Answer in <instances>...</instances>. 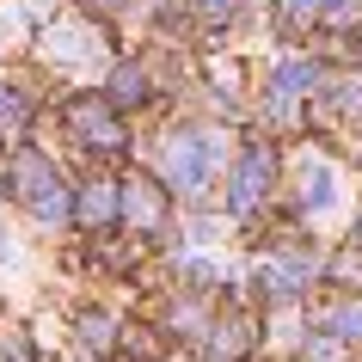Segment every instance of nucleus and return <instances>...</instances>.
<instances>
[{"label":"nucleus","instance_id":"9b49d317","mask_svg":"<svg viewBox=\"0 0 362 362\" xmlns=\"http://www.w3.org/2000/svg\"><path fill=\"white\" fill-rule=\"evenodd\" d=\"M86 344H93V350H98V344H111V320H86Z\"/></svg>","mask_w":362,"mask_h":362},{"label":"nucleus","instance_id":"1a4fd4ad","mask_svg":"<svg viewBox=\"0 0 362 362\" xmlns=\"http://www.w3.org/2000/svg\"><path fill=\"white\" fill-rule=\"evenodd\" d=\"M25 117V98L19 93H0V123H19Z\"/></svg>","mask_w":362,"mask_h":362},{"label":"nucleus","instance_id":"6e6552de","mask_svg":"<svg viewBox=\"0 0 362 362\" xmlns=\"http://www.w3.org/2000/svg\"><path fill=\"white\" fill-rule=\"evenodd\" d=\"M80 215H86V221H105V215H117V185H86V197H80Z\"/></svg>","mask_w":362,"mask_h":362},{"label":"nucleus","instance_id":"4468645a","mask_svg":"<svg viewBox=\"0 0 362 362\" xmlns=\"http://www.w3.org/2000/svg\"><path fill=\"white\" fill-rule=\"evenodd\" d=\"M0 264H13V233H6V221H0Z\"/></svg>","mask_w":362,"mask_h":362},{"label":"nucleus","instance_id":"2eb2a0df","mask_svg":"<svg viewBox=\"0 0 362 362\" xmlns=\"http://www.w3.org/2000/svg\"><path fill=\"white\" fill-rule=\"evenodd\" d=\"M93 6H117V0H93Z\"/></svg>","mask_w":362,"mask_h":362},{"label":"nucleus","instance_id":"0eeeda50","mask_svg":"<svg viewBox=\"0 0 362 362\" xmlns=\"http://www.w3.org/2000/svg\"><path fill=\"white\" fill-rule=\"evenodd\" d=\"M270 86H276V98H295V93H307V86H313V68H307V62H283Z\"/></svg>","mask_w":362,"mask_h":362},{"label":"nucleus","instance_id":"20e7f679","mask_svg":"<svg viewBox=\"0 0 362 362\" xmlns=\"http://www.w3.org/2000/svg\"><path fill=\"white\" fill-rule=\"evenodd\" d=\"M74 129L86 135V148H111L117 141V123L105 117V105H74Z\"/></svg>","mask_w":362,"mask_h":362},{"label":"nucleus","instance_id":"7ed1b4c3","mask_svg":"<svg viewBox=\"0 0 362 362\" xmlns=\"http://www.w3.org/2000/svg\"><path fill=\"white\" fill-rule=\"evenodd\" d=\"M264 191H270V153L252 148L246 160H240V178H233V209H252Z\"/></svg>","mask_w":362,"mask_h":362},{"label":"nucleus","instance_id":"423d86ee","mask_svg":"<svg viewBox=\"0 0 362 362\" xmlns=\"http://www.w3.org/2000/svg\"><path fill=\"white\" fill-rule=\"evenodd\" d=\"M31 209H37L43 221H62V209H68V191H62V178H56V172H49L37 191H31Z\"/></svg>","mask_w":362,"mask_h":362},{"label":"nucleus","instance_id":"ddd939ff","mask_svg":"<svg viewBox=\"0 0 362 362\" xmlns=\"http://www.w3.org/2000/svg\"><path fill=\"white\" fill-rule=\"evenodd\" d=\"M197 13H203V19H228L233 0H197Z\"/></svg>","mask_w":362,"mask_h":362},{"label":"nucleus","instance_id":"f8f14e48","mask_svg":"<svg viewBox=\"0 0 362 362\" xmlns=\"http://www.w3.org/2000/svg\"><path fill=\"white\" fill-rule=\"evenodd\" d=\"M283 13H288V19H313V13H320V0H283Z\"/></svg>","mask_w":362,"mask_h":362},{"label":"nucleus","instance_id":"39448f33","mask_svg":"<svg viewBox=\"0 0 362 362\" xmlns=\"http://www.w3.org/2000/svg\"><path fill=\"white\" fill-rule=\"evenodd\" d=\"M49 56H62V62H93V31H80V25H56V31H49Z\"/></svg>","mask_w":362,"mask_h":362},{"label":"nucleus","instance_id":"9d476101","mask_svg":"<svg viewBox=\"0 0 362 362\" xmlns=\"http://www.w3.org/2000/svg\"><path fill=\"white\" fill-rule=\"evenodd\" d=\"M338 332H344V338H362V307H344V313H338Z\"/></svg>","mask_w":362,"mask_h":362},{"label":"nucleus","instance_id":"f257e3e1","mask_svg":"<svg viewBox=\"0 0 362 362\" xmlns=\"http://www.w3.org/2000/svg\"><path fill=\"white\" fill-rule=\"evenodd\" d=\"M215 160H221V141H215V135H178L172 153H166V172H172L178 191H203L209 172H215Z\"/></svg>","mask_w":362,"mask_h":362},{"label":"nucleus","instance_id":"f03ea898","mask_svg":"<svg viewBox=\"0 0 362 362\" xmlns=\"http://www.w3.org/2000/svg\"><path fill=\"white\" fill-rule=\"evenodd\" d=\"M301 209L307 215H332V209H338V172L325 166L320 153H307V160H301Z\"/></svg>","mask_w":362,"mask_h":362}]
</instances>
